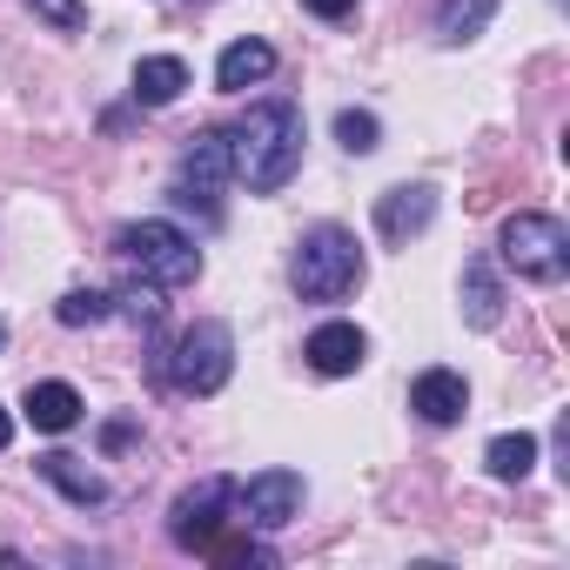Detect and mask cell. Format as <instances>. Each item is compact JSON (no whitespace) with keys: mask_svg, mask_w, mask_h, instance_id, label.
Here are the masks:
<instances>
[{"mask_svg":"<svg viewBox=\"0 0 570 570\" xmlns=\"http://www.w3.org/2000/svg\"><path fill=\"white\" fill-rule=\"evenodd\" d=\"M228 161H235V181H248V195L289 188L303 168V108L296 101H255L228 128Z\"/></svg>","mask_w":570,"mask_h":570,"instance_id":"1","label":"cell"},{"mask_svg":"<svg viewBox=\"0 0 570 570\" xmlns=\"http://www.w3.org/2000/svg\"><path fill=\"white\" fill-rule=\"evenodd\" d=\"M289 282H296V296L303 303H343L356 296V282H363V248L343 222H316L296 255H289Z\"/></svg>","mask_w":570,"mask_h":570,"instance_id":"2","label":"cell"},{"mask_svg":"<svg viewBox=\"0 0 570 570\" xmlns=\"http://www.w3.org/2000/svg\"><path fill=\"white\" fill-rule=\"evenodd\" d=\"M115 255L141 282H155V289H188V282L202 275V248L175 222H128V228H115Z\"/></svg>","mask_w":570,"mask_h":570,"instance_id":"3","label":"cell"},{"mask_svg":"<svg viewBox=\"0 0 570 570\" xmlns=\"http://www.w3.org/2000/svg\"><path fill=\"white\" fill-rule=\"evenodd\" d=\"M228 181H235L228 135H222V128L188 135V148H181V161H175V175H168L175 208H202V222H215V215H222V188H228Z\"/></svg>","mask_w":570,"mask_h":570,"instance_id":"4","label":"cell"},{"mask_svg":"<svg viewBox=\"0 0 570 570\" xmlns=\"http://www.w3.org/2000/svg\"><path fill=\"white\" fill-rule=\"evenodd\" d=\"M497 248H503V262H510L523 282H563V268H570V235H563V222H557V215H537V208L510 215L503 235H497Z\"/></svg>","mask_w":570,"mask_h":570,"instance_id":"5","label":"cell"},{"mask_svg":"<svg viewBox=\"0 0 570 570\" xmlns=\"http://www.w3.org/2000/svg\"><path fill=\"white\" fill-rule=\"evenodd\" d=\"M235 376V330L228 323H195V330H181V343H175V356H168V383L181 390V396H215L222 383Z\"/></svg>","mask_w":570,"mask_h":570,"instance_id":"6","label":"cell"},{"mask_svg":"<svg viewBox=\"0 0 570 570\" xmlns=\"http://www.w3.org/2000/svg\"><path fill=\"white\" fill-rule=\"evenodd\" d=\"M228 503H235V483H228V476H202L195 490L175 497L168 537H175L181 550H215V543H222V523H228Z\"/></svg>","mask_w":570,"mask_h":570,"instance_id":"7","label":"cell"},{"mask_svg":"<svg viewBox=\"0 0 570 570\" xmlns=\"http://www.w3.org/2000/svg\"><path fill=\"white\" fill-rule=\"evenodd\" d=\"M235 510H242L255 530L296 523V510H303V476H296V470H262V476L235 483Z\"/></svg>","mask_w":570,"mask_h":570,"instance_id":"8","label":"cell"},{"mask_svg":"<svg viewBox=\"0 0 570 570\" xmlns=\"http://www.w3.org/2000/svg\"><path fill=\"white\" fill-rule=\"evenodd\" d=\"M430 222H436V188H430V181H403V188L376 195V228H383V242H410V235H423Z\"/></svg>","mask_w":570,"mask_h":570,"instance_id":"9","label":"cell"},{"mask_svg":"<svg viewBox=\"0 0 570 570\" xmlns=\"http://www.w3.org/2000/svg\"><path fill=\"white\" fill-rule=\"evenodd\" d=\"M410 410H416L430 430H450V423H463V410H470V383H463L456 370H423V376L410 383Z\"/></svg>","mask_w":570,"mask_h":570,"instance_id":"10","label":"cell"},{"mask_svg":"<svg viewBox=\"0 0 570 570\" xmlns=\"http://www.w3.org/2000/svg\"><path fill=\"white\" fill-rule=\"evenodd\" d=\"M303 356H309L316 376H356L363 356H370V336H363L356 323H323V330L303 343Z\"/></svg>","mask_w":570,"mask_h":570,"instance_id":"11","label":"cell"},{"mask_svg":"<svg viewBox=\"0 0 570 570\" xmlns=\"http://www.w3.org/2000/svg\"><path fill=\"white\" fill-rule=\"evenodd\" d=\"M456 296H463V323H470V330H497V323H503V282H497L490 255H470V262H463Z\"/></svg>","mask_w":570,"mask_h":570,"instance_id":"12","label":"cell"},{"mask_svg":"<svg viewBox=\"0 0 570 570\" xmlns=\"http://www.w3.org/2000/svg\"><path fill=\"white\" fill-rule=\"evenodd\" d=\"M35 470H41V476H48L68 503H81V510L108 503V476H101V470H88V463H81V456H68V450H48Z\"/></svg>","mask_w":570,"mask_h":570,"instance_id":"13","label":"cell"},{"mask_svg":"<svg viewBox=\"0 0 570 570\" xmlns=\"http://www.w3.org/2000/svg\"><path fill=\"white\" fill-rule=\"evenodd\" d=\"M268 75H275V48L268 41H228L222 61H215V88L222 95H242V88H255Z\"/></svg>","mask_w":570,"mask_h":570,"instance_id":"14","label":"cell"},{"mask_svg":"<svg viewBox=\"0 0 570 570\" xmlns=\"http://www.w3.org/2000/svg\"><path fill=\"white\" fill-rule=\"evenodd\" d=\"M21 410H28V423L48 430V436H61V430L81 423V396H75V383H28Z\"/></svg>","mask_w":570,"mask_h":570,"instance_id":"15","label":"cell"},{"mask_svg":"<svg viewBox=\"0 0 570 570\" xmlns=\"http://www.w3.org/2000/svg\"><path fill=\"white\" fill-rule=\"evenodd\" d=\"M181 88H188V68H181L175 55H148V61H135V101H141V108H175Z\"/></svg>","mask_w":570,"mask_h":570,"instance_id":"16","label":"cell"},{"mask_svg":"<svg viewBox=\"0 0 570 570\" xmlns=\"http://www.w3.org/2000/svg\"><path fill=\"white\" fill-rule=\"evenodd\" d=\"M530 463H537V436H530V430H503V436H490V450H483V470H490L497 483H523Z\"/></svg>","mask_w":570,"mask_h":570,"instance_id":"17","label":"cell"},{"mask_svg":"<svg viewBox=\"0 0 570 570\" xmlns=\"http://www.w3.org/2000/svg\"><path fill=\"white\" fill-rule=\"evenodd\" d=\"M497 14V0H443V14H436V35L456 48V41H476Z\"/></svg>","mask_w":570,"mask_h":570,"instance_id":"18","label":"cell"},{"mask_svg":"<svg viewBox=\"0 0 570 570\" xmlns=\"http://www.w3.org/2000/svg\"><path fill=\"white\" fill-rule=\"evenodd\" d=\"M55 316H61L68 330H88V323H108V316H115V303H108L101 289H68V296L55 303Z\"/></svg>","mask_w":570,"mask_h":570,"instance_id":"19","label":"cell"},{"mask_svg":"<svg viewBox=\"0 0 570 570\" xmlns=\"http://www.w3.org/2000/svg\"><path fill=\"white\" fill-rule=\"evenodd\" d=\"M336 141H343L350 155H370V148L383 141V121H376L370 108H343V115H336Z\"/></svg>","mask_w":570,"mask_h":570,"instance_id":"20","label":"cell"},{"mask_svg":"<svg viewBox=\"0 0 570 570\" xmlns=\"http://www.w3.org/2000/svg\"><path fill=\"white\" fill-rule=\"evenodd\" d=\"M28 8H35V14H41L48 28H68V35H75V28L88 21V8H81V0H28Z\"/></svg>","mask_w":570,"mask_h":570,"instance_id":"21","label":"cell"},{"mask_svg":"<svg viewBox=\"0 0 570 570\" xmlns=\"http://www.w3.org/2000/svg\"><path fill=\"white\" fill-rule=\"evenodd\" d=\"M303 8H309L316 21H343V14H356V0H303Z\"/></svg>","mask_w":570,"mask_h":570,"instance_id":"22","label":"cell"},{"mask_svg":"<svg viewBox=\"0 0 570 570\" xmlns=\"http://www.w3.org/2000/svg\"><path fill=\"white\" fill-rule=\"evenodd\" d=\"M8 443H14V416H8V410H0V450H8Z\"/></svg>","mask_w":570,"mask_h":570,"instance_id":"23","label":"cell"},{"mask_svg":"<svg viewBox=\"0 0 570 570\" xmlns=\"http://www.w3.org/2000/svg\"><path fill=\"white\" fill-rule=\"evenodd\" d=\"M0 350H8V323H0Z\"/></svg>","mask_w":570,"mask_h":570,"instance_id":"24","label":"cell"}]
</instances>
